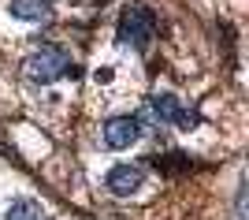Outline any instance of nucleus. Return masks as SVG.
Returning <instances> with one entry per match:
<instances>
[{"label":"nucleus","mask_w":249,"mask_h":220,"mask_svg":"<svg viewBox=\"0 0 249 220\" xmlns=\"http://www.w3.org/2000/svg\"><path fill=\"white\" fill-rule=\"evenodd\" d=\"M22 71H26V79H30V82L52 86L56 79H63V75L71 71V56L63 53L60 45H37V49H30V53H26Z\"/></svg>","instance_id":"nucleus-1"},{"label":"nucleus","mask_w":249,"mask_h":220,"mask_svg":"<svg viewBox=\"0 0 249 220\" xmlns=\"http://www.w3.org/2000/svg\"><path fill=\"white\" fill-rule=\"evenodd\" d=\"M156 34V15L145 4H126L123 15H119V41L130 45V49H145Z\"/></svg>","instance_id":"nucleus-2"},{"label":"nucleus","mask_w":249,"mask_h":220,"mask_svg":"<svg viewBox=\"0 0 249 220\" xmlns=\"http://www.w3.org/2000/svg\"><path fill=\"white\" fill-rule=\"evenodd\" d=\"M145 108L156 116V123H171L178 131H190V127H197V112H186V108L178 105L171 94H153L145 101Z\"/></svg>","instance_id":"nucleus-3"},{"label":"nucleus","mask_w":249,"mask_h":220,"mask_svg":"<svg viewBox=\"0 0 249 220\" xmlns=\"http://www.w3.org/2000/svg\"><path fill=\"white\" fill-rule=\"evenodd\" d=\"M142 135V123H138V116H112L108 123H104V142L108 149H130Z\"/></svg>","instance_id":"nucleus-4"},{"label":"nucleus","mask_w":249,"mask_h":220,"mask_svg":"<svg viewBox=\"0 0 249 220\" xmlns=\"http://www.w3.org/2000/svg\"><path fill=\"white\" fill-rule=\"evenodd\" d=\"M104 183H108V190H112L115 198H126V194H134L142 187V168L138 164H115Z\"/></svg>","instance_id":"nucleus-5"},{"label":"nucleus","mask_w":249,"mask_h":220,"mask_svg":"<svg viewBox=\"0 0 249 220\" xmlns=\"http://www.w3.org/2000/svg\"><path fill=\"white\" fill-rule=\"evenodd\" d=\"M8 11L22 22H45L52 15V0H11Z\"/></svg>","instance_id":"nucleus-6"},{"label":"nucleus","mask_w":249,"mask_h":220,"mask_svg":"<svg viewBox=\"0 0 249 220\" xmlns=\"http://www.w3.org/2000/svg\"><path fill=\"white\" fill-rule=\"evenodd\" d=\"M8 220H45V213H41V205H37V201L15 198V201L8 205Z\"/></svg>","instance_id":"nucleus-7"}]
</instances>
